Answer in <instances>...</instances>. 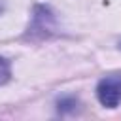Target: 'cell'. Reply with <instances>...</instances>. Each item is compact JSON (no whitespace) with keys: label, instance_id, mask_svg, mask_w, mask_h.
Returning a JSON list of instances; mask_svg holds the SVG:
<instances>
[{"label":"cell","instance_id":"6da1fadb","mask_svg":"<svg viewBox=\"0 0 121 121\" xmlns=\"http://www.w3.org/2000/svg\"><path fill=\"white\" fill-rule=\"evenodd\" d=\"M96 98L104 108H117L121 104V76L112 74L98 81Z\"/></svg>","mask_w":121,"mask_h":121},{"label":"cell","instance_id":"277c9868","mask_svg":"<svg viewBox=\"0 0 121 121\" xmlns=\"http://www.w3.org/2000/svg\"><path fill=\"white\" fill-rule=\"evenodd\" d=\"M0 9H2V8H0Z\"/></svg>","mask_w":121,"mask_h":121},{"label":"cell","instance_id":"3957f363","mask_svg":"<svg viewBox=\"0 0 121 121\" xmlns=\"http://www.w3.org/2000/svg\"><path fill=\"white\" fill-rule=\"evenodd\" d=\"M119 47H121V43H119Z\"/></svg>","mask_w":121,"mask_h":121},{"label":"cell","instance_id":"7a4b0ae2","mask_svg":"<svg viewBox=\"0 0 121 121\" xmlns=\"http://www.w3.org/2000/svg\"><path fill=\"white\" fill-rule=\"evenodd\" d=\"M9 76H11V66H9V60L0 57V85L8 83L9 81Z\"/></svg>","mask_w":121,"mask_h":121}]
</instances>
